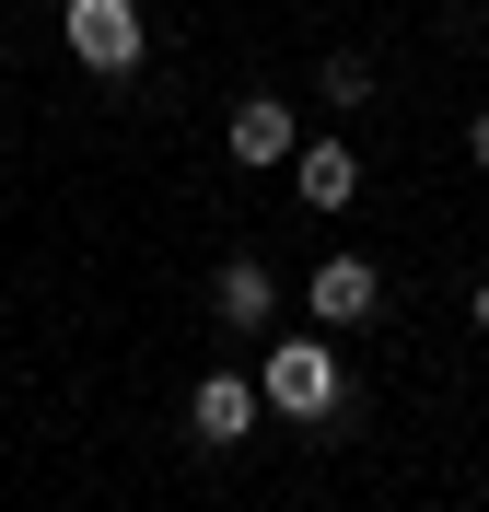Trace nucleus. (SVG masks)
I'll list each match as a JSON object with an SVG mask.
<instances>
[{
    "label": "nucleus",
    "mask_w": 489,
    "mask_h": 512,
    "mask_svg": "<svg viewBox=\"0 0 489 512\" xmlns=\"http://www.w3.org/2000/svg\"><path fill=\"white\" fill-rule=\"evenodd\" d=\"M257 396L280 419H303V431H326V419L350 408V373H338V350H326V338H280V350H268V373H257Z\"/></svg>",
    "instance_id": "nucleus-1"
},
{
    "label": "nucleus",
    "mask_w": 489,
    "mask_h": 512,
    "mask_svg": "<svg viewBox=\"0 0 489 512\" xmlns=\"http://www.w3.org/2000/svg\"><path fill=\"white\" fill-rule=\"evenodd\" d=\"M59 35H70V59L105 70V82L140 70V47H152V35H140V0H59Z\"/></svg>",
    "instance_id": "nucleus-2"
},
{
    "label": "nucleus",
    "mask_w": 489,
    "mask_h": 512,
    "mask_svg": "<svg viewBox=\"0 0 489 512\" xmlns=\"http://www.w3.org/2000/svg\"><path fill=\"white\" fill-rule=\"evenodd\" d=\"M373 303H385V268H373V256H326L315 280H303V315H315L326 338H338V326H361Z\"/></svg>",
    "instance_id": "nucleus-3"
},
{
    "label": "nucleus",
    "mask_w": 489,
    "mask_h": 512,
    "mask_svg": "<svg viewBox=\"0 0 489 512\" xmlns=\"http://www.w3.org/2000/svg\"><path fill=\"white\" fill-rule=\"evenodd\" d=\"M222 152L245 163V175H257V163H292V152H303V117H292L280 94H245V105L222 117Z\"/></svg>",
    "instance_id": "nucleus-4"
},
{
    "label": "nucleus",
    "mask_w": 489,
    "mask_h": 512,
    "mask_svg": "<svg viewBox=\"0 0 489 512\" xmlns=\"http://www.w3.org/2000/svg\"><path fill=\"white\" fill-rule=\"evenodd\" d=\"M257 419H268V396H257L245 373H198V384H187V431H198V443H245Z\"/></svg>",
    "instance_id": "nucleus-5"
},
{
    "label": "nucleus",
    "mask_w": 489,
    "mask_h": 512,
    "mask_svg": "<svg viewBox=\"0 0 489 512\" xmlns=\"http://www.w3.org/2000/svg\"><path fill=\"white\" fill-rule=\"evenodd\" d=\"M292 187H303V210H350V198H361V152H350V140H303Z\"/></svg>",
    "instance_id": "nucleus-6"
},
{
    "label": "nucleus",
    "mask_w": 489,
    "mask_h": 512,
    "mask_svg": "<svg viewBox=\"0 0 489 512\" xmlns=\"http://www.w3.org/2000/svg\"><path fill=\"white\" fill-rule=\"evenodd\" d=\"M210 315H222V326H268V315H280V280H268L257 256H233L222 280H210Z\"/></svg>",
    "instance_id": "nucleus-7"
},
{
    "label": "nucleus",
    "mask_w": 489,
    "mask_h": 512,
    "mask_svg": "<svg viewBox=\"0 0 489 512\" xmlns=\"http://www.w3.org/2000/svg\"><path fill=\"white\" fill-rule=\"evenodd\" d=\"M326 105H373V59L361 47H326Z\"/></svg>",
    "instance_id": "nucleus-8"
},
{
    "label": "nucleus",
    "mask_w": 489,
    "mask_h": 512,
    "mask_svg": "<svg viewBox=\"0 0 489 512\" xmlns=\"http://www.w3.org/2000/svg\"><path fill=\"white\" fill-rule=\"evenodd\" d=\"M466 163H478V175H489V105H478V117H466Z\"/></svg>",
    "instance_id": "nucleus-9"
},
{
    "label": "nucleus",
    "mask_w": 489,
    "mask_h": 512,
    "mask_svg": "<svg viewBox=\"0 0 489 512\" xmlns=\"http://www.w3.org/2000/svg\"><path fill=\"white\" fill-rule=\"evenodd\" d=\"M466 315H478V338H489V280H478V291H466Z\"/></svg>",
    "instance_id": "nucleus-10"
}]
</instances>
